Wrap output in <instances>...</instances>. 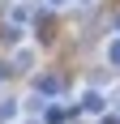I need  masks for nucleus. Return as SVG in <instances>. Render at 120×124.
Returning <instances> with one entry per match:
<instances>
[{
	"mask_svg": "<svg viewBox=\"0 0 120 124\" xmlns=\"http://www.w3.org/2000/svg\"><path fill=\"white\" fill-rule=\"evenodd\" d=\"M13 64H17V69H30V64H34V51H30V47H22L17 56H13Z\"/></svg>",
	"mask_w": 120,
	"mask_h": 124,
	"instance_id": "1",
	"label": "nucleus"
},
{
	"mask_svg": "<svg viewBox=\"0 0 120 124\" xmlns=\"http://www.w3.org/2000/svg\"><path fill=\"white\" fill-rule=\"evenodd\" d=\"M107 56H111V60L120 64V43H111V47H107Z\"/></svg>",
	"mask_w": 120,
	"mask_h": 124,
	"instance_id": "3",
	"label": "nucleus"
},
{
	"mask_svg": "<svg viewBox=\"0 0 120 124\" xmlns=\"http://www.w3.org/2000/svg\"><path fill=\"white\" fill-rule=\"evenodd\" d=\"M47 4H64V0H47Z\"/></svg>",
	"mask_w": 120,
	"mask_h": 124,
	"instance_id": "4",
	"label": "nucleus"
},
{
	"mask_svg": "<svg viewBox=\"0 0 120 124\" xmlns=\"http://www.w3.org/2000/svg\"><path fill=\"white\" fill-rule=\"evenodd\" d=\"M86 111H103V94H86Z\"/></svg>",
	"mask_w": 120,
	"mask_h": 124,
	"instance_id": "2",
	"label": "nucleus"
}]
</instances>
